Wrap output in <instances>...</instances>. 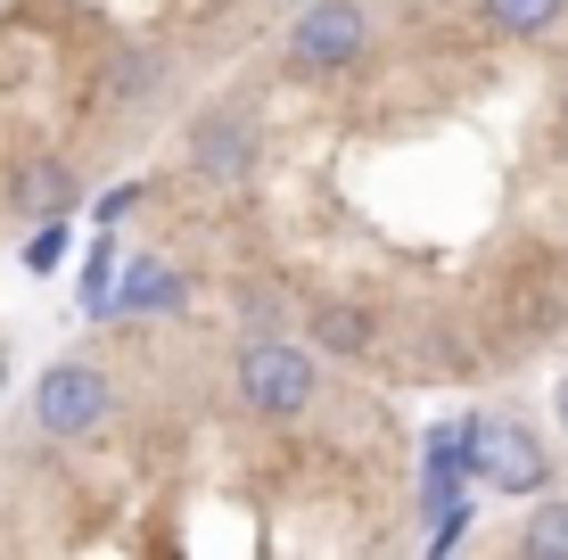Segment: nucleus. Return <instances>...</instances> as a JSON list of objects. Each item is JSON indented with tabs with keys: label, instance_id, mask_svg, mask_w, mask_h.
Here are the masks:
<instances>
[{
	"label": "nucleus",
	"instance_id": "ddd939ff",
	"mask_svg": "<svg viewBox=\"0 0 568 560\" xmlns=\"http://www.w3.org/2000/svg\"><path fill=\"white\" fill-rule=\"evenodd\" d=\"M141 206H149V190H141V182H124V190H100V198H91V215H100V223L115 231V223H132V215H141Z\"/></svg>",
	"mask_w": 568,
	"mask_h": 560
},
{
	"label": "nucleus",
	"instance_id": "423d86ee",
	"mask_svg": "<svg viewBox=\"0 0 568 560\" xmlns=\"http://www.w3.org/2000/svg\"><path fill=\"white\" fill-rule=\"evenodd\" d=\"M108 305H115V314H132V322H149V314L165 322V314H182V305H190V273H182V264H165L156 247H132V256L115 264Z\"/></svg>",
	"mask_w": 568,
	"mask_h": 560
},
{
	"label": "nucleus",
	"instance_id": "4468645a",
	"mask_svg": "<svg viewBox=\"0 0 568 560\" xmlns=\"http://www.w3.org/2000/svg\"><path fill=\"white\" fill-rule=\"evenodd\" d=\"M552 404H560V429H568V379H560V388H552Z\"/></svg>",
	"mask_w": 568,
	"mask_h": 560
},
{
	"label": "nucleus",
	"instance_id": "9d476101",
	"mask_svg": "<svg viewBox=\"0 0 568 560\" xmlns=\"http://www.w3.org/2000/svg\"><path fill=\"white\" fill-rule=\"evenodd\" d=\"M511 552H519V560H568V495H552V487L536 495V511L519 519Z\"/></svg>",
	"mask_w": 568,
	"mask_h": 560
},
{
	"label": "nucleus",
	"instance_id": "0eeeda50",
	"mask_svg": "<svg viewBox=\"0 0 568 560\" xmlns=\"http://www.w3.org/2000/svg\"><path fill=\"white\" fill-rule=\"evenodd\" d=\"M297 322L313 330V346L338 363H379V322L346 297H297Z\"/></svg>",
	"mask_w": 568,
	"mask_h": 560
},
{
	"label": "nucleus",
	"instance_id": "f03ea898",
	"mask_svg": "<svg viewBox=\"0 0 568 560\" xmlns=\"http://www.w3.org/2000/svg\"><path fill=\"white\" fill-rule=\"evenodd\" d=\"M115 413H124V388H115V371L100 355H58L26 396V420L42 446H100L115 429Z\"/></svg>",
	"mask_w": 568,
	"mask_h": 560
},
{
	"label": "nucleus",
	"instance_id": "f8f14e48",
	"mask_svg": "<svg viewBox=\"0 0 568 560\" xmlns=\"http://www.w3.org/2000/svg\"><path fill=\"white\" fill-rule=\"evenodd\" d=\"M58 264H67V215L33 223V240H26V273H58Z\"/></svg>",
	"mask_w": 568,
	"mask_h": 560
},
{
	"label": "nucleus",
	"instance_id": "39448f33",
	"mask_svg": "<svg viewBox=\"0 0 568 560\" xmlns=\"http://www.w3.org/2000/svg\"><path fill=\"white\" fill-rule=\"evenodd\" d=\"M469 487L486 495H544L552 487V446L527 413H469Z\"/></svg>",
	"mask_w": 568,
	"mask_h": 560
},
{
	"label": "nucleus",
	"instance_id": "2eb2a0df",
	"mask_svg": "<svg viewBox=\"0 0 568 560\" xmlns=\"http://www.w3.org/2000/svg\"><path fill=\"white\" fill-rule=\"evenodd\" d=\"M560 132H568V91H560Z\"/></svg>",
	"mask_w": 568,
	"mask_h": 560
},
{
	"label": "nucleus",
	"instance_id": "20e7f679",
	"mask_svg": "<svg viewBox=\"0 0 568 560\" xmlns=\"http://www.w3.org/2000/svg\"><path fill=\"white\" fill-rule=\"evenodd\" d=\"M371 50H379L371 0H297V26H288V42H281V67L297 74V83H338V74H355Z\"/></svg>",
	"mask_w": 568,
	"mask_h": 560
},
{
	"label": "nucleus",
	"instance_id": "9b49d317",
	"mask_svg": "<svg viewBox=\"0 0 568 560\" xmlns=\"http://www.w3.org/2000/svg\"><path fill=\"white\" fill-rule=\"evenodd\" d=\"M420 519H428V536H420L428 552H462V544H469V519H478V503H469V487H462V495H437V503H420Z\"/></svg>",
	"mask_w": 568,
	"mask_h": 560
},
{
	"label": "nucleus",
	"instance_id": "dca6fc26",
	"mask_svg": "<svg viewBox=\"0 0 568 560\" xmlns=\"http://www.w3.org/2000/svg\"><path fill=\"white\" fill-rule=\"evenodd\" d=\"M288 9H297V0H288Z\"/></svg>",
	"mask_w": 568,
	"mask_h": 560
},
{
	"label": "nucleus",
	"instance_id": "f257e3e1",
	"mask_svg": "<svg viewBox=\"0 0 568 560\" xmlns=\"http://www.w3.org/2000/svg\"><path fill=\"white\" fill-rule=\"evenodd\" d=\"M329 396V371H322V355H313L305 338H288V330H256V338H240L231 346V404H240L247 420H305L313 404Z\"/></svg>",
	"mask_w": 568,
	"mask_h": 560
},
{
	"label": "nucleus",
	"instance_id": "7ed1b4c3",
	"mask_svg": "<svg viewBox=\"0 0 568 560\" xmlns=\"http://www.w3.org/2000/svg\"><path fill=\"white\" fill-rule=\"evenodd\" d=\"M264 173V115L247 100H214L182 124V182L206 198H247V182Z\"/></svg>",
	"mask_w": 568,
	"mask_h": 560
},
{
	"label": "nucleus",
	"instance_id": "6e6552de",
	"mask_svg": "<svg viewBox=\"0 0 568 560\" xmlns=\"http://www.w3.org/2000/svg\"><path fill=\"white\" fill-rule=\"evenodd\" d=\"M462 487H469V420H437L420 437V503L462 495Z\"/></svg>",
	"mask_w": 568,
	"mask_h": 560
},
{
	"label": "nucleus",
	"instance_id": "1a4fd4ad",
	"mask_svg": "<svg viewBox=\"0 0 568 560\" xmlns=\"http://www.w3.org/2000/svg\"><path fill=\"white\" fill-rule=\"evenodd\" d=\"M486 33H503V42H552L568 26V0H478Z\"/></svg>",
	"mask_w": 568,
	"mask_h": 560
}]
</instances>
